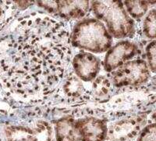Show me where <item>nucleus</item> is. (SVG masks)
Segmentation results:
<instances>
[{
	"label": "nucleus",
	"mask_w": 156,
	"mask_h": 141,
	"mask_svg": "<svg viewBox=\"0 0 156 141\" xmlns=\"http://www.w3.org/2000/svg\"><path fill=\"white\" fill-rule=\"evenodd\" d=\"M155 17V9H151L145 17L143 22V32H144V35L152 40H154L156 37Z\"/></svg>",
	"instance_id": "dca6fc26"
},
{
	"label": "nucleus",
	"mask_w": 156,
	"mask_h": 141,
	"mask_svg": "<svg viewBox=\"0 0 156 141\" xmlns=\"http://www.w3.org/2000/svg\"><path fill=\"white\" fill-rule=\"evenodd\" d=\"M75 75L83 82L93 81L101 70L99 59L92 54L81 52L75 55L72 60Z\"/></svg>",
	"instance_id": "6e6552de"
},
{
	"label": "nucleus",
	"mask_w": 156,
	"mask_h": 141,
	"mask_svg": "<svg viewBox=\"0 0 156 141\" xmlns=\"http://www.w3.org/2000/svg\"><path fill=\"white\" fill-rule=\"evenodd\" d=\"M91 9L98 20L106 24L108 32L116 39L133 37L135 25L122 1H92Z\"/></svg>",
	"instance_id": "7ed1b4c3"
},
{
	"label": "nucleus",
	"mask_w": 156,
	"mask_h": 141,
	"mask_svg": "<svg viewBox=\"0 0 156 141\" xmlns=\"http://www.w3.org/2000/svg\"><path fill=\"white\" fill-rule=\"evenodd\" d=\"M92 84V91L90 97L95 101H106L111 97L112 93V83L108 78L100 75L94 79Z\"/></svg>",
	"instance_id": "f8f14e48"
},
{
	"label": "nucleus",
	"mask_w": 156,
	"mask_h": 141,
	"mask_svg": "<svg viewBox=\"0 0 156 141\" xmlns=\"http://www.w3.org/2000/svg\"><path fill=\"white\" fill-rule=\"evenodd\" d=\"M37 5L51 13H56L58 1H37Z\"/></svg>",
	"instance_id": "6ab92c4d"
},
{
	"label": "nucleus",
	"mask_w": 156,
	"mask_h": 141,
	"mask_svg": "<svg viewBox=\"0 0 156 141\" xmlns=\"http://www.w3.org/2000/svg\"><path fill=\"white\" fill-rule=\"evenodd\" d=\"M151 78L150 69L144 60L127 61L119 67L112 75V83L117 88L138 86Z\"/></svg>",
	"instance_id": "20e7f679"
},
{
	"label": "nucleus",
	"mask_w": 156,
	"mask_h": 141,
	"mask_svg": "<svg viewBox=\"0 0 156 141\" xmlns=\"http://www.w3.org/2000/svg\"><path fill=\"white\" fill-rule=\"evenodd\" d=\"M151 2L149 1H124L123 6H126V11L132 17L138 19L146 14Z\"/></svg>",
	"instance_id": "2eb2a0df"
},
{
	"label": "nucleus",
	"mask_w": 156,
	"mask_h": 141,
	"mask_svg": "<svg viewBox=\"0 0 156 141\" xmlns=\"http://www.w3.org/2000/svg\"><path fill=\"white\" fill-rule=\"evenodd\" d=\"M138 47L128 40L117 43L107 51L104 61V68L107 72H114L138 54Z\"/></svg>",
	"instance_id": "423d86ee"
},
{
	"label": "nucleus",
	"mask_w": 156,
	"mask_h": 141,
	"mask_svg": "<svg viewBox=\"0 0 156 141\" xmlns=\"http://www.w3.org/2000/svg\"><path fill=\"white\" fill-rule=\"evenodd\" d=\"M2 13H3V9H2V6L0 5V18L2 16Z\"/></svg>",
	"instance_id": "aec40b11"
},
{
	"label": "nucleus",
	"mask_w": 156,
	"mask_h": 141,
	"mask_svg": "<svg viewBox=\"0 0 156 141\" xmlns=\"http://www.w3.org/2000/svg\"><path fill=\"white\" fill-rule=\"evenodd\" d=\"M76 127L80 141H105L108 126L105 120L94 116H86L76 120Z\"/></svg>",
	"instance_id": "0eeeda50"
},
{
	"label": "nucleus",
	"mask_w": 156,
	"mask_h": 141,
	"mask_svg": "<svg viewBox=\"0 0 156 141\" xmlns=\"http://www.w3.org/2000/svg\"><path fill=\"white\" fill-rule=\"evenodd\" d=\"M56 141H80V134L76 127V120L72 116H65L55 123Z\"/></svg>",
	"instance_id": "9b49d317"
},
{
	"label": "nucleus",
	"mask_w": 156,
	"mask_h": 141,
	"mask_svg": "<svg viewBox=\"0 0 156 141\" xmlns=\"http://www.w3.org/2000/svg\"><path fill=\"white\" fill-rule=\"evenodd\" d=\"M6 141H32L34 132L32 128L23 125H8L4 129Z\"/></svg>",
	"instance_id": "ddd939ff"
},
{
	"label": "nucleus",
	"mask_w": 156,
	"mask_h": 141,
	"mask_svg": "<svg viewBox=\"0 0 156 141\" xmlns=\"http://www.w3.org/2000/svg\"><path fill=\"white\" fill-rule=\"evenodd\" d=\"M137 141H156V125L154 121L143 128L139 133Z\"/></svg>",
	"instance_id": "f3484780"
},
{
	"label": "nucleus",
	"mask_w": 156,
	"mask_h": 141,
	"mask_svg": "<svg viewBox=\"0 0 156 141\" xmlns=\"http://www.w3.org/2000/svg\"><path fill=\"white\" fill-rule=\"evenodd\" d=\"M155 47L156 43L154 40L148 43L146 46V57L148 62V68L153 73H155L156 71V57H155Z\"/></svg>",
	"instance_id": "a211bd4d"
},
{
	"label": "nucleus",
	"mask_w": 156,
	"mask_h": 141,
	"mask_svg": "<svg viewBox=\"0 0 156 141\" xmlns=\"http://www.w3.org/2000/svg\"><path fill=\"white\" fill-rule=\"evenodd\" d=\"M8 23L0 36V83L24 98L52 93L70 72L67 25L38 13Z\"/></svg>",
	"instance_id": "f257e3e1"
},
{
	"label": "nucleus",
	"mask_w": 156,
	"mask_h": 141,
	"mask_svg": "<svg viewBox=\"0 0 156 141\" xmlns=\"http://www.w3.org/2000/svg\"><path fill=\"white\" fill-rule=\"evenodd\" d=\"M71 46L95 54L108 51L112 36L104 24L96 18H87L76 24L70 35Z\"/></svg>",
	"instance_id": "f03ea898"
},
{
	"label": "nucleus",
	"mask_w": 156,
	"mask_h": 141,
	"mask_svg": "<svg viewBox=\"0 0 156 141\" xmlns=\"http://www.w3.org/2000/svg\"><path fill=\"white\" fill-rule=\"evenodd\" d=\"M147 123V114L126 116L108 127L106 139L108 141H130L136 137Z\"/></svg>",
	"instance_id": "39448f33"
},
{
	"label": "nucleus",
	"mask_w": 156,
	"mask_h": 141,
	"mask_svg": "<svg viewBox=\"0 0 156 141\" xmlns=\"http://www.w3.org/2000/svg\"><path fill=\"white\" fill-rule=\"evenodd\" d=\"M89 7V1H58L56 14L66 20L78 19L85 16Z\"/></svg>",
	"instance_id": "9d476101"
},
{
	"label": "nucleus",
	"mask_w": 156,
	"mask_h": 141,
	"mask_svg": "<svg viewBox=\"0 0 156 141\" xmlns=\"http://www.w3.org/2000/svg\"><path fill=\"white\" fill-rule=\"evenodd\" d=\"M60 89L69 104H81L90 99V92L86 89L82 81L70 71L62 79Z\"/></svg>",
	"instance_id": "1a4fd4ad"
},
{
	"label": "nucleus",
	"mask_w": 156,
	"mask_h": 141,
	"mask_svg": "<svg viewBox=\"0 0 156 141\" xmlns=\"http://www.w3.org/2000/svg\"><path fill=\"white\" fill-rule=\"evenodd\" d=\"M34 132L32 141H51L52 128L46 121H38L31 127Z\"/></svg>",
	"instance_id": "4468645a"
}]
</instances>
